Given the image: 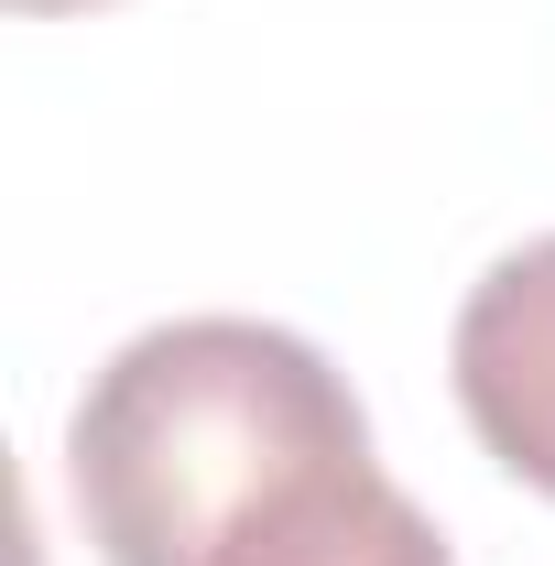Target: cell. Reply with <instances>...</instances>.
Returning <instances> with one entry per match:
<instances>
[{
    "label": "cell",
    "instance_id": "6da1fadb",
    "mask_svg": "<svg viewBox=\"0 0 555 566\" xmlns=\"http://www.w3.org/2000/svg\"><path fill=\"white\" fill-rule=\"evenodd\" d=\"M370 447L348 370L262 316H164L87 370L66 501L98 566H197L262 491Z\"/></svg>",
    "mask_w": 555,
    "mask_h": 566
},
{
    "label": "cell",
    "instance_id": "7a4b0ae2",
    "mask_svg": "<svg viewBox=\"0 0 555 566\" xmlns=\"http://www.w3.org/2000/svg\"><path fill=\"white\" fill-rule=\"evenodd\" d=\"M447 370H458L469 436H480L523 491L555 501V240H523V251H501L469 283Z\"/></svg>",
    "mask_w": 555,
    "mask_h": 566
},
{
    "label": "cell",
    "instance_id": "277c9868",
    "mask_svg": "<svg viewBox=\"0 0 555 566\" xmlns=\"http://www.w3.org/2000/svg\"><path fill=\"white\" fill-rule=\"evenodd\" d=\"M11 11H87V0H11Z\"/></svg>",
    "mask_w": 555,
    "mask_h": 566
},
{
    "label": "cell",
    "instance_id": "3957f363",
    "mask_svg": "<svg viewBox=\"0 0 555 566\" xmlns=\"http://www.w3.org/2000/svg\"><path fill=\"white\" fill-rule=\"evenodd\" d=\"M197 566H458V556L425 523V501L370 447H348V458H316L305 480L262 491Z\"/></svg>",
    "mask_w": 555,
    "mask_h": 566
}]
</instances>
